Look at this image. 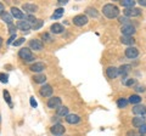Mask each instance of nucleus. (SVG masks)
I'll use <instances>...</instances> for the list:
<instances>
[{
    "mask_svg": "<svg viewBox=\"0 0 146 136\" xmlns=\"http://www.w3.org/2000/svg\"><path fill=\"white\" fill-rule=\"evenodd\" d=\"M102 13L107 18H116L119 15V10L116 5L113 4H106L104 7H102Z\"/></svg>",
    "mask_w": 146,
    "mask_h": 136,
    "instance_id": "f257e3e1",
    "label": "nucleus"
},
{
    "mask_svg": "<svg viewBox=\"0 0 146 136\" xmlns=\"http://www.w3.org/2000/svg\"><path fill=\"white\" fill-rule=\"evenodd\" d=\"M18 56H20L26 63L33 62L35 60V57H34L33 53H32V50L29 48H22L20 51H18Z\"/></svg>",
    "mask_w": 146,
    "mask_h": 136,
    "instance_id": "f03ea898",
    "label": "nucleus"
},
{
    "mask_svg": "<svg viewBox=\"0 0 146 136\" xmlns=\"http://www.w3.org/2000/svg\"><path fill=\"white\" fill-rule=\"evenodd\" d=\"M61 98L56 97V96H51L48 100V107L51 110H57L58 107H61Z\"/></svg>",
    "mask_w": 146,
    "mask_h": 136,
    "instance_id": "7ed1b4c3",
    "label": "nucleus"
},
{
    "mask_svg": "<svg viewBox=\"0 0 146 136\" xmlns=\"http://www.w3.org/2000/svg\"><path fill=\"white\" fill-rule=\"evenodd\" d=\"M29 49L34 50V51H42L44 49V44L42 40H39V39H32L29 42Z\"/></svg>",
    "mask_w": 146,
    "mask_h": 136,
    "instance_id": "20e7f679",
    "label": "nucleus"
},
{
    "mask_svg": "<svg viewBox=\"0 0 146 136\" xmlns=\"http://www.w3.org/2000/svg\"><path fill=\"white\" fill-rule=\"evenodd\" d=\"M88 17H86L85 15H77L73 17V23H74L76 26H78V27H83L85 26L86 23H88Z\"/></svg>",
    "mask_w": 146,
    "mask_h": 136,
    "instance_id": "39448f33",
    "label": "nucleus"
},
{
    "mask_svg": "<svg viewBox=\"0 0 146 136\" xmlns=\"http://www.w3.org/2000/svg\"><path fill=\"white\" fill-rule=\"evenodd\" d=\"M121 32L124 37H131L133 34H135V27L131 24H127V26H122Z\"/></svg>",
    "mask_w": 146,
    "mask_h": 136,
    "instance_id": "423d86ee",
    "label": "nucleus"
},
{
    "mask_svg": "<svg viewBox=\"0 0 146 136\" xmlns=\"http://www.w3.org/2000/svg\"><path fill=\"white\" fill-rule=\"evenodd\" d=\"M123 13H124V16L127 17V18H129V17L139 16L141 13V10H140V9H136V7H130V9H124Z\"/></svg>",
    "mask_w": 146,
    "mask_h": 136,
    "instance_id": "0eeeda50",
    "label": "nucleus"
},
{
    "mask_svg": "<svg viewBox=\"0 0 146 136\" xmlns=\"http://www.w3.org/2000/svg\"><path fill=\"white\" fill-rule=\"evenodd\" d=\"M138 56H139V50L135 46H129L125 49V57L130 58V60H134Z\"/></svg>",
    "mask_w": 146,
    "mask_h": 136,
    "instance_id": "6e6552de",
    "label": "nucleus"
},
{
    "mask_svg": "<svg viewBox=\"0 0 146 136\" xmlns=\"http://www.w3.org/2000/svg\"><path fill=\"white\" fill-rule=\"evenodd\" d=\"M50 131H51V134L55 136H61V135H63V133H65V126L61 125L60 123L54 124L51 126V129H50Z\"/></svg>",
    "mask_w": 146,
    "mask_h": 136,
    "instance_id": "1a4fd4ad",
    "label": "nucleus"
},
{
    "mask_svg": "<svg viewBox=\"0 0 146 136\" xmlns=\"http://www.w3.org/2000/svg\"><path fill=\"white\" fill-rule=\"evenodd\" d=\"M40 95H42L43 97H51V95H52V88H51V85H43L42 88H40Z\"/></svg>",
    "mask_w": 146,
    "mask_h": 136,
    "instance_id": "9d476101",
    "label": "nucleus"
},
{
    "mask_svg": "<svg viewBox=\"0 0 146 136\" xmlns=\"http://www.w3.org/2000/svg\"><path fill=\"white\" fill-rule=\"evenodd\" d=\"M133 113L138 117H144L146 114V106L144 105H135L133 107Z\"/></svg>",
    "mask_w": 146,
    "mask_h": 136,
    "instance_id": "9b49d317",
    "label": "nucleus"
},
{
    "mask_svg": "<svg viewBox=\"0 0 146 136\" xmlns=\"http://www.w3.org/2000/svg\"><path fill=\"white\" fill-rule=\"evenodd\" d=\"M45 68H46L45 63H43V62H35V63H33V65L31 66L29 69L32 72H34V73H40V72H43Z\"/></svg>",
    "mask_w": 146,
    "mask_h": 136,
    "instance_id": "f8f14e48",
    "label": "nucleus"
},
{
    "mask_svg": "<svg viewBox=\"0 0 146 136\" xmlns=\"http://www.w3.org/2000/svg\"><path fill=\"white\" fill-rule=\"evenodd\" d=\"M131 71V66L130 65H122L119 68H118V74L122 75V79L123 78H127V74Z\"/></svg>",
    "mask_w": 146,
    "mask_h": 136,
    "instance_id": "ddd939ff",
    "label": "nucleus"
},
{
    "mask_svg": "<svg viewBox=\"0 0 146 136\" xmlns=\"http://www.w3.org/2000/svg\"><path fill=\"white\" fill-rule=\"evenodd\" d=\"M106 74H107V77L110 79H115V78H117L118 75V68H116V67H113V66H110L107 69H106Z\"/></svg>",
    "mask_w": 146,
    "mask_h": 136,
    "instance_id": "4468645a",
    "label": "nucleus"
},
{
    "mask_svg": "<svg viewBox=\"0 0 146 136\" xmlns=\"http://www.w3.org/2000/svg\"><path fill=\"white\" fill-rule=\"evenodd\" d=\"M65 119L68 124H77L80 121V117L78 114H67L65 117Z\"/></svg>",
    "mask_w": 146,
    "mask_h": 136,
    "instance_id": "2eb2a0df",
    "label": "nucleus"
},
{
    "mask_svg": "<svg viewBox=\"0 0 146 136\" xmlns=\"http://www.w3.org/2000/svg\"><path fill=\"white\" fill-rule=\"evenodd\" d=\"M22 9L26 11V12H28L29 15H32V13H34L38 11V6L34 5V4H29V3H27V4H23V6H22Z\"/></svg>",
    "mask_w": 146,
    "mask_h": 136,
    "instance_id": "dca6fc26",
    "label": "nucleus"
},
{
    "mask_svg": "<svg viewBox=\"0 0 146 136\" xmlns=\"http://www.w3.org/2000/svg\"><path fill=\"white\" fill-rule=\"evenodd\" d=\"M17 28H20L22 32H28L31 28H32V24L29 23V22H27L25 20H22V21H18V23H17Z\"/></svg>",
    "mask_w": 146,
    "mask_h": 136,
    "instance_id": "f3484780",
    "label": "nucleus"
},
{
    "mask_svg": "<svg viewBox=\"0 0 146 136\" xmlns=\"http://www.w3.org/2000/svg\"><path fill=\"white\" fill-rule=\"evenodd\" d=\"M11 16L15 17V18H17V20H23L25 18L23 12L17 7H11Z\"/></svg>",
    "mask_w": 146,
    "mask_h": 136,
    "instance_id": "a211bd4d",
    "label": "nucleus"
},
{
    "mask_svg": "<svg viewBox=\"0 0 146 136\" xmlns=\"http://www.w3.org/2000/svg\"><path fill=\"white\" fill-rule=\"evenodd\" d=\"M121 43L124 44V45H129V46H133L135 44V39L133 37H121Z\"/></svg>",
    "mask_w": 146,
    "mask_h": 136,
    "instance_id": "6ab92c4d",
    "label": "nucleus"
},
{
    "mask_svg": "<svg viewBox=\"0 0 146 136\" xmlns=\"http://www.w3.org/2000/svg\"><path fill=\"white\" fill-rule=\"evenodd\" d=\"M133 126H135V128H140L141 125L145 124V118L144 117H135L133 118Z\"/></svg>",
    "mask_w": 146,
    "mask_h": 136,
    "instance_id": "aec40b11",
    "label": "nucleus"
},
{
    "mask_svg": "<svg viewBox=\"0 0 146 136\" xmlns=\"http://www.w3.org/2000/svg\"><path fill=\"white\" fill-rule=\"evenodd\" d=\"M50 29H51V32H52V33H55V34H60V33H62V32L65 30V29H63V26L60 24V23H54Z\"/></svg>",
    "mask_w": 146,
    "mask_h": 136,
    "instance_id": "412c9836",
    "label": "nucleus"
},
{
    "mask_svg": "<svg viewBox=\"0 0 146 136\" xmlns=\"http://www.w3.org/2000/svg\"><path fill=\"white\" fill-rule=\"evenodd\" d=\"M45 80H46L45 74H35L33 77V81L36 84H43V83H45Z\"/></svg>",
    "mask_w": 146,
    "mask_h": 136,
    "instance_id": "4be33fe9",
    "label": "nucleus"
},
{
    "mask_svg": "<svg viewBox=\"0 0 146 136\" xmlns=\"http://www.w3.org/2000/svg\"><path fill=\"white\" fill-rule=\"evenodd\" d=\"M128 102L131 103V105H139V103L141 102V97L139 96V95L134 94V95H131V96L129 97V100H128Z\"/></svg>",
    "mask_w": 146,
    "mask_h": 136,
    "instance_id": "5701e85b",
    "label": "nucleus"
},
{
    "mask_svg": "<svg viewBox=\"0 0 146 136\" xmlns=\"http://www.w3.org/2000/svg\"><path fill=\"white\" fill-rule=\"evenodd\" d=\"M68 114V108L66 106H61L57 108V117H66Z\"/></svg>",
    "mask_w": 146,
    "mask_h": 136,
    "instance_id": "b1692460",
    "label": "nucleus"
},
{
    "mask_svg": "<svg viewBox=\"0 0 146 136\" xmlns=\"http://www.w3.org/2000/svg\"><path fill=\"white\" fill-rule=\"evenodd\" d=\"M136 80L133 79V78H123L122 79V84L125 85V86H133V85H135Z\"/></svg>",
    "mask_w": 146,
    "mask_h": 136,
    "instance_id": "393cba45",
    "label": "nucleus"
},
{
    "mask_svg": "<svg viewBox=\"0 0 146 136\" xmlns=\"http://www.w3.org/2000/svg\"><path fill=\"white\" fill-rule=\"evenodd\" d=\"M1 18H3L4 22H6L7 24H12V16L9 12H6V11L4 12L3 15H1Z\"/></svg>",
    "mask_w": 146,
    "mask_h": 136,
    "instance_id": "a878e982",
    "label": "nucleus"
},
{
    "mask_svg": "<svg viewBox=\"0 0 146 136\" xmlns=\"http://www.w3.org/2000/svg\"><path fill=\"white\" fill-rule=\"evenodd\" d=\"M63 12H65V10H63V9H56V10L54 11V15L51 16V18H52V20H58V18H61V16L63 15Z\"/></svg>",
    "mask_w": 146,
    "mask_h": 136,
    "instance_id": "bb28decb",
    "label": "nucleus"
},
{
    "mask_svg": "<svg viewBox=\"0 0 146 136\" xmlns=\"http://www.w3.org/2000/svg\"><path fill=\"white\" fill-rule=\"evenodd\" d=\"M85 12H86V15H89L91 17H98L99 16V12L96 11V9L95 7H86Z\"/></svg>",
    "mask_w": 146,
    "mask_h": 136,
    "instance_id": "cd10ccee",
    "label": "nucleus"
},
{
    "mask_svg": "<svg viewBox=\"0 0 146 136\" xmlns=\"http://www.w3.org/2000/svg\"><path fill=\"white\" fill-rule=\"evenodd\" d=\"M121 5L124 6L125 9H130V7H134L135 1H133V0H123V1H121Z\"/></svg>",
    "mask_w": 146,
    "mask_h": 136,
    "instance_id": "c85d7f7f",
    "label": "nucleus"
},
{
    "mask_svg": "<svg viewBox=\"0 0 146 136\" xmlns=\"http://www.w3.org/2000/svg\"><path fill=\"white\" fill-rule=\"evenodd\" d=\"M43 24H44V21H42V20H36L34 23L32 24V28H33L34 30H38V29L42 28Z\"/></svg>",
    "mask_w": 146,
    "mask_h": 136,
    "instance_id": "c756f323",
    "label": "nucleus"
},
{
    "mask_svg": "<svg viewBox=\"0 0 146 136\" xmlns=\"http://www.w3.org/2000/svg\"><path fill=\"white\" fill-rule=\"evenodd\" d=\"M128 103H129V102H128V100H125V98H119V100L117 101V106L119 107V108H125V107L128 106Z\"/></svg>",
    "mask_w": 146,
    "mask_h": 136,
    "instance_id": "7c9ffc66",
    "label": "nucleus"
},
{
    "mask_svg": "<svg viewBox=\"0 0 146 136\" xmlns=\"http://www.w3.org/2000/svg\"><path fill=\"white\" fill-rule=\"evenodd\" d=\"M3 95H4V98H5V101H6L10 106H12V105H11V96H10V94H9L7 90H4Z\"/></svg>",
    "mask_w": 146,
    "mask_h": 136,
    "instance_id": "2f4dec72",
    "label": "nucleus"
},
{
    "mask_svg": "<svg viewBox=\"0 0 146 136\" xmlns=\"http://www.w3.org/2000/svg\"><path fill=\"white\" fill-rule=\"evenodd\" d=\"M118 21H119V23H121V24H123V26H127V24H131V23H130V21H129V18H127L125 16H123V17H119V18H118Z\"/></svg>",
    "mask_w": 146,
    "mask_h": 136,
    "instance_id": "473e14b6",
    "label": "nucleus"
},
{
    "mask_svg": "<svg viewBox=\"0 0 146 136\" xmlns=\"http://www.w3.org/2000/svg\"><path fill=\"white\" fill-rule=\"evenodd\" d=\"M42 39L43 40H45V42H46V43H51L52 42V37H51V35H50L49 33H44V34H42Z\"/></svg>",
    "mask_w": 146,
    "mask_h": 136,
    "instance_id": "72a5a7b5",
    "label": "nucleus"
},
{
    "mask_svg": "<svg viewBox=\"0 0 146 136\" xmlns=\"http://www.w3.org/2000/svg\"><path fill=\"white\" fill-rule=\"evenodd\" d=\"M23 20H25V21H27V22H29L31 24H33L34 22L36 21V18H35V17H34L33 15H27V16H25V18H23Z\"/></svg>",
    "mask_w": 146,
    "mask_h": 136,
    "instance_id": "f704fd0d",
    "label": "nucleus"
},
{
    "mask_svg": "<svg viewBox=\"0 0 146 136\" xmlns=\"http://www.w3.org/2000/svg\"><path fill=\"white\" fill-rule=\"evenodd\" d=\"M25 42H26L25 38H18L17 40H15V42L12 43V45H13V46H20V45H22Z\"/></svg>",
    "mask_w": 146,
    "mask_h": 136,
    "instance_id": "c9c22d12",
    "label": "nucleus"
},
{
    "mask_svg": "<svg viewBox=\"0 0 146 136\" xmlns=\"http://www.w3.org/2000/svg\"><path fill=\"white\" fill-rule=\"evenodd\" d=\"M0 81L4 83V84H6L9 81V75L5 74V73H0Z\"/></svg>",
    "mask_w": 146,
    "mask_h": 136,
    "instance_id": "e433bc0d",
    "label": "nucleus"
},
{
    "mask_svg": "<svg viewBox=\"0 0 146 136\" xmlns=\"http://www.w3.org/2000/svg\"><path fill=\"white\" fill-rule=\"evenodd\" d=\"M16 28L17 27L15 26V24H9V32H10V34L11 35H13V34H16Z\"/></svg>",
    "mask_w": 146,
    "mask_h": 136,
    "instance_id": "4c0bfd02",
    "label": "nucleus"
},
{
    "mask_svg": "<svg viewBox=\"0 0 146 136\" xmlns=\"http://www.w3.org/2000/svg\"><path fill=\"white\" fill-rule=\"evenodd\" d=\"M135 91L136 92H144V91H146V88L144 86V85H136V86H135Z\"/></svg>",
    "mask_w": 146,
    "mask_h": 136,
    "instance_id": "58836bf2",
    "label": "nucleus"
},
{
    "mask_svg": "<svg viewBox=\"0 0 146 136\" xmlns=\"http://www.w3.org/2000/svg\"><path fill=\"white\" fill-rule=\"evenodd\" d=\"M139 133H140L141 135L146 134V124H144V125H141V126H140V128H139Z\"/></svg>",
    "mask_w": 146,
    "mask_h": 136,
    "instance_id": "ea45409f",
    "label": "nucleus"
},
{
    "mask_svg": "<svg viewBox=\"0 0 146 136\" xmlns=\"http://www.w3.org/2000/svg\"><path fill=\"white\" fill-rule=\"evenodd\" d=\"M29 102H31V106H32V107H34V108H36V106H38V103H36V101H35V98H34V97H31Z\"/></svg>",
    "mask_w": 146,
    "mask_h": 136,
    "instance_id": "a19ab883",
    "label": "nucleus"
},
{
    "mask_svg": "<svg viewBox=\"0 0 146 136\" xmlns=\"http://www.w3.org/2000/svg\"><path fill=\"white\" fill-rule=\"evenodd\" d=\"M16 38H17V35H16V34L11 35V37H10V39L7 40V44H12V43H13V42H15V40H16Z\"/></svg>",
    "mask_w": 146,
    "mask_h": 136,
    "instance_id": "79ce46f5",
    "label": "nucleus"
},
{
    "mask_svg": "<svg viewBox=\"0 0 146 136\" xmlns=\"http://www.w3.org/2000/svg\"><path fill=\"white\" fill-rule=\"evenodd\" d=\"M4 12H5V7H4V5H3L1 3H0V16H1Z\"/></svg>",
    "mask_w": 146,
    "mask_h": 136,
    "instance_id": "37998d69",
    "label": "nucleus"
},
{
    "mask_svg": "<svg viewBox=\"0 0 146 136\" xmlns=\"http://www.w3.org/2000/svg\"><path fill=\"white\" fill-rule=\"evenodd\" d=\"M139 4H140V5L141 6H146V0H139V1H138Z\"/></svg>",
    "mask_w": 146,
    "mask_h": 136,
    "instance_id": "c03bdc74",
    "label": "nucleus"
},
{
    "mask_svg": "<svg viewBox=\"0 0 146 136\" xmlns=\"http://www.w3.org/2000/svg\"><path fill=\"white\" fill-rule=\"evenodd\" d=\"M127 136H136V135H135L134 131L131 130V131H128V133H127Z\"/></svg>",
    "mask_w": 146,
    "mask_h": 136,
    "instance_id": "a18cd8bd",
    "label": "nucleus"
},
{
    "mask_svg": "<svg viewBox=\"0 0 146 136\" xmlns=\"http://www.w3.org/2000/svg\"><path fill=\"white\" fill-rule=\"evenodd\" d=\"M58 4H60V5H66V4H67V0H60V1H58Z\"/></svg>",
    "mask_w": 146,
    "mask_h": 136,
    "instance_id": "49530a36",
    "label": "nucleus"
},
{
    "mask_svg": "<svg viewBox=\"0 0 146 136\" xmlns=\"http://www.w3.org/2000/svg\"><path fill=\"white\" fill-rule=\"evenodd\" d=\"M52 121H58V117H57V116L52 117Z\"/></svg>",
    "mask_w": 146,
    "mask_h": 136,
    "instance_id": "de8ad7c7",
    "label": "nucleus"
},
{
    "mask_svg": "<svg viewBox=\"0 0 146 136\" xmlns=\"http://www.w3.org/2000/svg\"><path fill=\"white\" fill-rule=\"evenodd\" d=\"M1 45H3V38L0 37V48H1Z\"/></svg>",
    "mask_w": 146,
    "mask_h": 136,
    "instance_id": "09e8293b",
    "label": "nucleus"
},
{
    "mask_svg": "<svg viewBox=\"0 0 146 136\" xmlns=\"http://www.w3.org/2000/svg\"><path fill=\"white\" fill-rule=\"evenodd\" d=\"M140 136H144V135H140Z\"/></svg>",
    "mask_w": 146,
    "mask_h": 136,
    "instance_id": "8fccbe9b",
    "label": "nucleus"
}]
</instances>
